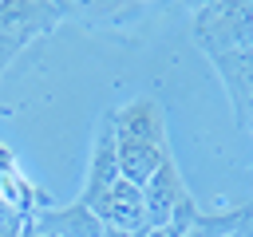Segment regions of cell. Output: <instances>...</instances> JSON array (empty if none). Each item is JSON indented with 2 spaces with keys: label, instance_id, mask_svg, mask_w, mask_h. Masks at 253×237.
<instances>
[{
  "label": "cell",
  "instance_id": "8",
  "mask_svg": "<svg viewBox=\"0 0 253 237\" xmlns=\"http://www.w3.org/2000/svg\"><path fill=\"white\" fill-rule=\"evenodd\" d=\"M24 229V217H12V221H0V237H20Z\"/></svg>",
  "mask_w": 253,
  "mask_h": 237
},
{
  "label": "cell",
  "instance_id": "3",
  "mask_svg": "<svg viewBox=\"0 0 253 237\" xmlns=\"http://www.w3.org/2000/svg\"><path fill=\"white\" fill-rule=\"evenodd\" d=\"M123 174H119V154H115V111H103L95 142H91V162H87V182H83L79 201L87 209H99V201L111 194V186Z\"/></svg>",
  "mask_w": 253,
  "mask_h": 237
},
{
  "label": "cell",
  "instance_id": "6",
  "mask_svg": "<svg viewBox=\"0 0 253 237\" xmlns=\"http://www.w3.org/2000/svg\"><path fill=\"white\" fill-rule=\"evenodd\" d=\"M32 217H36V229L40 233H51V237H107L111 233L95 217V209H87L79 198L67 201V205H43Z\"/></svg>",
  "mask_w": 253,
  "mask_h": 237
},
{
  "label": "cell",
  "instance_id": "7",
  "mask_svg": "<svg viewBox=\"0 0 253 237\" xmlns=\"http://www.w3.org/2000/svg\"><path fill=\"white\" fill-rule=\"evenodd\" d=\"M225 237H253V201H241V213Z\"/></svg>",
  "mask_w": 253,
  "mask_h": 237
},
{
  "label": "cell",
  "instance_id": "4",
  "mask_svg": "<svg viewBox=\"0 0 253 237\" xmlns=\"http://www.w3.org/2000/svg\"><path fill=\"white\" fill-rule=\"evenodd\" d=\"M138 190H142V201H146V221H150V229L174 221V213L194 201L190 190H186V182H182V170H178L174 154H170V158L150 174V182L138 186Z\"/></svg>",
  "mask_w": 253,
  "mask_h": 237
},
{
  "label": "cell",
  "instance_id": "2",
  "mask_svg": "<svg viewBox=\"0 0 253 237\" xmlns=\"http://www.w3.org/2000/svg\"><path fill=\"white\" fill-rule=\"evenodd\" d=\"M194 43L210 55H225L253 43V0H210L190 16Z\"/></svg>",
  "mask_w": 253,
  "mask_h": 237
},
{
  "label": "cell",
  "instance_id": "5",
  "mask_svg": "<svg viewBox=\"0 0 253 237\" xmlns=\"http://www.w3.org/2000/svg\"><path fill=\"white\" fill-rule=\"evenodd\" d=\"M95 217H99L111 233H130V237H138V233H146V229H150L142 190H138V186H130L126 178H119V182L111 186V194L99 201Z\"/></svg>",
  "mask_w": 253,
  "mask_h": 237
},
{
  "label": "cell",
  "instance_id": "1",
  "mask_svg": "<svg viewBox=\"0 0 253 237\" xmlns=\"http://www.w3.org/2000/svg\"><path fill=\"white\" fill-rule=\"evenodd\" d=\"M115 154H119V174L130 186H146L150 174L170 158L166 118L158 99L142 95L115 111Z\"/></svg>",
  "mask_w": 253,
  "mask_h": 237
},
{
  "label": "cell",
  "instance_id": "9",
  "mask_svg": "<svg viewBox=\"0 0 253 237\" xmlns=\"http://www.w3.org/2000/svg\"><path fill=\"white\" fill-rule=\"evenodd\" d=\"M249 138H253V126H249Z\"/></svg>",
  "mask_w": 253,
  "mask_h": 237
}]
</instances>
